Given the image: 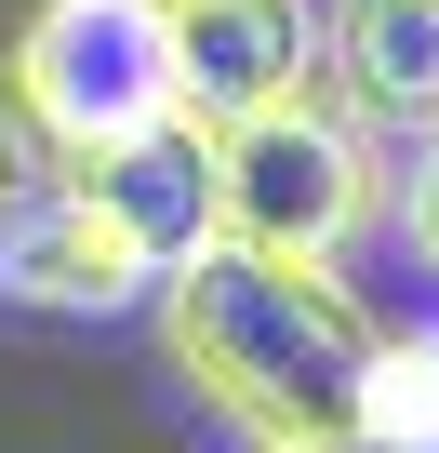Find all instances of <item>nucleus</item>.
Masks as SVG:
<instances>
[{"label": "nucleus", "instance_id": "f257e3e1", "mask_svg": "<svg viewBox=\"0 0 439 453\" xmlns=\"http://www.w3.org/2000/svg\"><path fill=\"white\" fill-rule=\"evenodd\" d=\"M160 320V360L173 387L240 426L254 453H293V440H346V400H360V360H373V307L346 267H307V254H240V241H200L160 267L147 294Z\"/></svg>", "mask_w": 439, "mask_h": 453}, {"label": "nucleus", "instance_id": "f03ea898", "mask_svg": "<svg viewBox=\"0 0 439 453\" xmlns=\"http://www.w3.org/2000/svg\"><path fill=\"white\" fill-rule=\"evenodd\" d=\"M200 213L213 241L240 254H307V267H346L360 226H386V147L346 94H280L227 134H200Z\"/></svg>", "mask_w": 439, "mask_h": 453}, {"label": "nucleus", "instance_id": "7ed1b4c3", "mask_svg": "<svg viewBox=\"0 0 439 453\" xmlns=\"http://www.w3.org/2000/svg\"><path fill=\"white\" fill-rule=\"evenodd\" d=\"M27 120L54 134L67 173L94 160H133L160 134H186V94H173V41H160V0H27V27L0 41Z\"/></svg>", "mask_w": 439, "mask_h": 453}, {"label": "nucleus", "instance_id": "20e7f679", "mask_svg": "<svg viewBox=\"0 0 439 453\" xmlns=\"http://www.w3.org/2000/svg\"><path fill=\"white\" fill-rule=\"evenodd\" d=\"M160 267H173V241L107 173H54L0 213V307H27V320H133L160 294Z\"/></svg>", "mask_w": 439, "mask_h": 453}, {"label": "nucleus", "instance_id": "39448f33", "mask_svg": "<svg viewBox=\"0 0 439 453\" xmlns=\"http://www.w3.org/2000/svg\"><path fill=\"white\" fill-rule=\"evenodd\" d=\"M160 41H173V94H186V134H227L280 94L320 81V27L307 0H160Z\"/></svg>", "mask_w": 439, "mask_h": 453}, {"label": "nucleus", "instance_id": "423d86ee", "mask_svg": "<svg viewBox=\"0 0 439 453\" xmlns=\"http://www.w3.org/2000/svg\"><path fill=\"white\" fill-rule=\"evenodd\" d=\"M320 67L373 134H439V0H333Z\"/></svg>", "mask_w": 439, "mask_h": 453}, {"label": "nucleus", "instance_id": "0eeeda50", "mask_svg": "<svg viewBox=\"0 0 439 453\" xmlns=\"http://www.w3.org/2000/svg\"><path fill=\"white\" fill-rule=\"evenodd\" d=\"M346 426L386 440V453H439V320H373V360H360Z\"/></svg>", "mask_w": 439, "mask_h": 453}, {"label": "nucleus", "instance_id": "6e6552de", "mask_svg": "<svg viewBox=\"0 0 439 453\" xmlns=\"http://www.w3.org/2000/svg\"><path fill=\"white\" fill-rule=\"evenodd\" d=\"M413 160H386V226H399V254L439 280V134H399Z\"/></svg>", "mask_w": 439, "mask_h": 453}, {"label": "nucleus", "instance_id": "1a4fd4ad", "mask_svg": "<svg viewBox=\"0 0 439 453\" xmlns=\"http://www.w3.org/2000/svg\"><path fill=\"white\" fill-rule=\"evenodd\" d=\"M67 160H54V134L27 120V94H14V67H0V213H14L27 187H54Z\"/></svg>", "mask_w": 439, "mask_h": 453}, {"label": "nucleus", "instance_id": "9d476101", "mask_svg": "<svg viewBox=\"0 0 439 453\" xmlns=\"http://www.w3.org/2000/svg\"><path fill=\"white\" fill-rule=\"evenodd\" d=\"M293 453H386V440H360V426H346V440H293Z\"/></svg>", "mask_w": 439, "mask_h": 453}]
</instances>
